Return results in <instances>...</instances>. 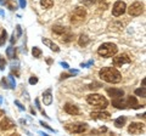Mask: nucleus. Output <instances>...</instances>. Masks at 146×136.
Returning <instances> with one entry per match:
<instances>
[{
  "instance_id": "423d86ee",
  "label": "nucleus",
  "mask_w": 146,
  "mask_h": 136,
  "mask_svg": "<svg viewBox=\"0 0 146 136\" xmlns=\"http://www.w3.org/2000/svg\"><path fill=\"white\" fill-rule=\"evenodd\" d=\"M86 129H88V124L86 123H72L66 125V130L72 134H82L86 131Z\"/></svg>"
},
{
  "instance_id": "4468645a",
  "label": "nucleus",
  "mask_w": 146,
  "mask_h": 136,
  "mask_svg": "<svg viewBox=\"0 0 146 136\" xmlns=\"http://www.w3.org/2000/svg\"><path fill=\"white\" fill-rule=\"evenodd\" d=\"M107 94L113 98H118V97H123L124 96V91L122 89H107L106 90Z\"/></svg>"
},
{
  "instance_id": "6e6552de",
  "label": "nucleus",
  "mask_w": 146,
  "mask_h": 136,
  "mask_svg": "<svg viewBox=\"0 0 146 136\" xmlns=\"http://www.w3.org/2000/svg\"><path fill=\"white\" fill-rule=\"evenodd\" d=\"M143 12H144V4H141L140 1H135L128 9V13L130 16H139Z\"/></svg>"
},
{
  "instance_id": "1a4fd4ad",
  "label": "nucleus",
  "mask_w": 146,
  "mask_h": 136,
  "mask_svg": "<svg viewBox=\"0 0 146 136\" xmlns=\"http://www.w3.org/2000/svg\"><path fill=\"white\" fill-rule=\"evenodd\" d=\"M127 10V5L124 1H116L115 5L112 7V15L115 17H118V16H122L123 13L125 12Z\"/></svg>"
},
{
  "instance_id": "f704fd0d",
  "label": "nucleus",
  "mask_w": 146,
  "mask_h": 136,
  "mask_svg": "<svg viewBox=\"0 0 146 136\" xmlns=\"http://www.w3.org/2000/svg\"><path fill=\"white\" fill-rule=\"evenodd\" d=\"M18 1H20L21 9H25V7H26V5H27V1H26V0H18Z\"/></svg>"
},
{
  "instance_id": "f03ea898",
  "label": "nucleus",
  "mask_w": 146,
  "mask_h": 136,
  "mask_svg": "<svg viewBox=\"0 0 146 136\" xmlns=\"http://www.w3.org/2000/svg\"><path fill=\"white\" fill-rule=\"evenodd\" d=\"M112 106H115L116 108H119V110H125V108H133V110H136V108H140V107H144V106H140L136 98L134 96H128L127 98H123V97H118L115 98L112 101Z\"/></svg>"
},
{
  "instance_id": "f8f14e48",
  "label": "nucleus",
  "mask_w": 146,
  "mask_h": 136,
  "mask_svg": "<svg viewBox=\"0 0 146 136\" xmlns=\"http://www.w3.org/2000/svg\"><path fill=\"white\" fill-rule=\"evenodd\" d=\"M65 112L68 113V114H71V116H78L79 114V108L74 106V105H72V103H66L65 105Z\"/></svg>"
},
{
  "instance_id": "0eeeda50",
  "label": "nucleus",
  "mask_w": 146,
  "mask_h": 136,
  "mask_svg": "<svg viewBox=\"0 0 146 136\" xmlns=\"http://www.w3.org/2000/svg\"><path fill=\"white\" fill-rule=\"evenodd\" d=\"M113 66L115 67H122L123 65H128L131 62V58L129 57L128 53H121L116 57H113Z\"/></svg>"
},
{
  "instance_id": "a211bd4d",
  "label": "nucleus",
  "mask_w": 146,
  "mask_h": 136,
  "mask_svg": "<svg viewBox=\"0 0 146 136\" xmlns=\"http://www.w3.org/2000/svg\"><path fill=\"white\" fill-rule=\"evenodd\" d=\"M16 32H17L16 34H15V32H13L12 35H11V39H10V43H11V44H15V43L17 42V38L22 34V29H21V26H20V24L16 26Z\"/></svg>"
},
{
  "instance_id": "6ab92c4d",
  "label": "nucleus",
  "mask_w": 146,
  "mask_h": 136,
  "mask_svg": "<svg viewBox=\"0 0 146 136\" xmlns=\"http://www.w3.org/2000/svg\"><path fill=\"white\" fill-rule=\"evenodd\" d=\"M73 33L71 30H68V32H66L65 34H62L61 37H60V39H61V42H63V43H70V42H72L73 40Z\"/></svg>"
},
{
  "instance_id": "393cba45",
  "label": "nucleus",
  "mask_w": 146,
  "mask_h": 136,
  "mask_svg": "<svg viewBox=\"0 0 146 136\" xmlns=\"http://www.w3.org/2000/svg\"><path fill=\"white\" fill-rule=\"evenodd\" d=\"M7 84H9V88H11V89H15V86H16V81H15V79H13V77H12V74H10L7 77Z\"/></svg>"
},
{
  "instance_id": "5701e85b",
  "label": "nucleus",
  "mask_w": 146,
  "mask_h": 136,
  "mask_svg": "<svg viewBox=\"0 0 146 136\" xmlns=\"http://www.w3.org/2000/svg\"><path fill=\"white\" fill-rule=\"evenodd\" d=\"M40 5H42L44 9H50L54 6V0H42L40 1Z\"/></svg>"
},
{
  "instance_id": "b1692460",
  "label": "nucleus",
  "mask_w": 146,
  "mask_h": 136,
  "mask_svg": "<svg viewBox=\"0 0 146 136\" xmlns=\"http://www.w3.org/2000/svg\"><path fill=\"white\" fill-rule=\"evenodd\" d=\"M7 40V32L6 30H3L1 34H0V46H4Z\"/></svg>"
},
{
  "instance_id": "58836bf2",
  "label": "nucleus",
  "mask_w": 146,
  "mask_h": 136,
  "mask_svg": "<svg viewBox=\"0 0 146 136\" xmlns=\"http://www.w3.org/2000/svg\"><path fill=\"white\" fill-rule=\"evenodd\" d=\"M4 114H5V112H4L3 110H0V117H1V116H4Z\"/></svg>"
},
{
  "instance_id": "aec40b11",
  "label": "nucleus",
  "mask_w": 146,
  "mask_h": 136,
  "mask_svg": "<svg viewBox=\"0 0 146 136\" xmlns=\"http://www.w3.org/2000/svg\"><path fill=\"white\" fill-rule=\"evenodd\" d=\"M90 43V39H89V37L88 35H85V34H82L80 37H79V39H78V44L80 45V46H86Z\"/></svg>"
},
{
  "instance_id": "2f4dec72",
  "label": "nucleus",
  "mask_w": 146,
  "mask_h": 136,
  "mask_svg": "<svg viewBox=\"0 0 146 136\" xmlns=\"http://www.w3.org/2000/svg\"><path fill=\"white\" fill-rule=\"evenodd\" d=\"M15 105H16V106H18V108H20L21 111H25V110H26V108H25V106H22V103H21L20 101H17V100L15 101Z\"/></svg>"
},
{
  "instance_id": "e433bc0d",
  "label": "nucleus",
  "mask_w": 146,
  "mask_h": 136,
  "mask_svg": "<svg viewBox=\"0 0 146 136\" xmlns=\"http://www.w3.org/2000/svg\"><path fill=\"white\" fill-rule=\"evenodd\" d=\"M100 7H104L102 10H106V7H107V5L105 3H100Z\"/></svg>"
},
{
  "instance_id": "c756f323",
  "label": "nucleus",
  "mask_w": 146,
  "mask_h": 136,
  "mask_svg": "<svg viewBox=\"0 0 146 136\" xmlns=\"http://www.w3.org/2000/svg\"><path fill=\"white\" fill-rule=\"evenodd\" d=\"M100 86H101V84H100V83H93V84H90V85H89V89H91V90H96V89H99Z\"/></svg>"
},
{
  "instance_id": "39448f33",
  "label": "nucleus",
  "mask_w": 146,
  "mask_h": 136,
  "mask_svg": "<svg viewBox=\"0 0 146 136\" xmlns=\"http://www.w3.org/2000/svg\"><path fill=\"white\" fill-rule=\"evenodd\" d=\"M86 17V11L84 7H80V6H77L73 12L71 13V22L73 24H79L82 23Z\"/></svg>"
},
{
  "instance_id": "bb28decb",
  "label": "nucleus",
  "mask_w": 146,
  "mask_h": 136,
  "mask_svg": "<svg viewBox=\"0 0 146 136\" xmlns=\"http://www.w3.org/2000/svg\"><path fill=\"white\" fill-rule=\"evenodd\" d=\"M135 95H138V96H141V97H145V96H146V89H145V86L140 88V89H136V90H135Z\"/></svg>"
},
{
  "instance_id": "cd10ccee",
  "label": "nucleus",
  "mask_w": 146,
  "mask_h": 136,
  "mask_svg": "<svg viewBox=\"0 0 146 136\" xmlns=\"http://www.w3.org/2000/svg\"><path fill=\"white\" fill-rule=\"evenodd\" d=\"M5 66H6V61L1 55H0V71H4L5 69Z\"/></svg>"
},
{
  "instance_id": "2eb2a0df",
  "label": "nucleus",
  "mask_w": 146,
  "mask_h": 136,
  "mask_svg": "<svg viewBox=\"0 0 146 136\" xmlns=\"http://www.w3.org/2000/svg\"><path fill=\"white\" fill-rule=\"evenodd\" d=\"M43 102L45 106H50L52 103V95H51V89H48L43 94Z\"/></svg>"
},
{
  "instance_id": "ddd939ff",
  "label": "nucleus",
  "mask_w": 146,
  "mask_h": 136,
  "mask_svg": "<svg viewBox=\"0 0 146 136\" xmlns=\"http://www.w3.org/2000/svg\"><path fill=\"white\" fill-rule=\"evenodd\" d=\"M13 126H15V124H13V121L12 120H10L9 118H4V119L0 121V129L1 130H10V129H12Z\"/></svg>"
},
{
  "instance_id": "9d476101",
  "label": "nucleus",
  "mask_w": 146,
  "mask_h": 136,
  "mask_svg": "<svg viewBox=\"0 0 146 136\" xmlns=\"http://www.w3.org/2000/svg\"><path fill=\"white\" fill-rule=\"evenodd\" d=\"M90 117L93 118V119H96V120H110V118H111L108 112H102V111L91 112Z\"/></svg>"
},
{
  "instance_id": "c9c22d12",
  "label": "nucleus",
  "mask_w": 146,
  "mask_h": 136,
  "mask_svg": "<svg viewBox=\"0 0 146 136\" xmlns=\"http://www.w3.org/2000/svg\"><path fill=\"white\" fill-rule=\"evenodd\" d=\"M94 63V61L91 60V61H89V62H86V63H82L80 65V67H88V66H91Z\"/></svg>"
},
{
  "instance_id": "c85d7f7f",
  "label": "nucleus",
  "mask_w": 146,
  "mask_h": 136,
  "mask_svg": "<svg viewBox=\"0 0 146 136\" xmlns=\"http://www.w3.org/2000/svg\"><path fill=\"white\" fill-rule=\"evenodd\" d=\"M96 3V0H83V5L85 6H93Z\"/></svg>"
},
{
  "instance_id": "473e14b6",
  "label": "nucleus",
  "mask_w": 146,
  "mask_h": 136,
  "mask_svg": "<svg viewBox=\"0 0 146 136\" xmlns=\"http://www.w3.org/2000/svg\"><path fill=\"white\" fill-rule=\"evenodd\" d=\"M1 84H3V86L5 88V89H9V84H7V79L6 78H3L1 79Z\"/></svg>"
},
{
  "instance_id": "4be33fe9",
  "label": "nucleus",
  "mask_w": 146,
  "mask_h": 136,
  "mask_svg": "<svg viewBox=\"0 0 146 136\" xmlns=\"http://www.w3.org/2000/svg\"><path fill=\"white\" fill-rule=\"evenodd\" d=\"M6 55H7V57H10V58H15L16 57V49L12 46L10 48H7V50H6Z\"/></svg>"
},
{
  "instance_id": "7ed1b4c3",
  "label": "nucleus",
  "mask_w": 146,
  "mask_h": 136,
  "mask_svg": "<svg viewBox=\"0 0 146 136\" xmlns=\"http://www.w3.org/2000/svg\"><path fill=\"white\" fill-rule=\"evenodd\" d=\"M86 102H88L89 105H91V106L99 108V110H105V108L108 106V101L102 96V95H99V94H90V95H88V97H86Z\"/></svg>"
},
{
  "instance_id": "a878e982",
  "label": "nucleus",
  "mask_w": 146,
  "mask_h": 136,
  "mask_svg": "<svg viewBox=\"0 0 146 136\" xmlns=\"http://www.w3.org/2000/svg\"><path fill=\"white\" fill-rule=\"evenodd\" d=\"M32 53H33V57L39 58L40 56H42V50H40L38 46H34L33 49H32Z\"/></svg>"
},
{
  "instance_id": "4c0bfd02",
  "label": "nucleus",
  "mask_w": 146,
  "mask_h": 136,
  "mask_svg": "<svg viewBox=\"0 0 146 136\" xmlns=\"http://www.w3.org/2000/svg\"><path fill=\"white\" fill-rule=\"evenodd\" d=\"M61 66H62L63 68H70V66H68V63H66V62H61Z\"/></svg>"
},
{
  "instance_id": "f257e3e1",
  "label": "nucleus",
  "mask_w": 146,
  "mask_h": 136,
  "mask_svg": "<svg viewBox=\"0 0 146 136\" xmlns=\"http://www.w3.org/2000/svg\"><path fill=\"white\" fill-rule=\"evenodd\" d=\"M99 75L102 80L107 81V83H119L122 81V74L118 72L115 67H105L102 69H100Z\"/></svg>"
},
{
  "instance_id": "dca6fc26",
  "label": "nucleus",
  "mask_w": 146,
  "mask_h": 136,
  "mask_svg": "<svg viewBox=\"0 0 146 136\" xmlns=\"http://www.w3.org/2000/svg\"><path fill=\"white\" fill-rule=\"evenodd\" d=\"M42 42H43L45 45H46V46H48L50 50H52L54 52H58V51H60V48H58L55 43H52L51 40H49V39H46V38H43Z\"/></svg>"
},
{
  "instance_id": "f3484780",
  "label": "nucleus",
  "mask_w": 146,
  "mask_h": 136,
  "mask_svg": "<svg viewBox=\"0 0 146 136\" xmlns=\"http://www.w3.org/2000/svg\"><path fill=\"white\" fill-rule=\"evenodd\" d=\"M70 30V28H67V27H62V26H55L52 27V33L58 35V37H61L62 34H65L66 32Z\"/></svg>"
},
{
  "instance_id": "9b49d317",
  "label": "nucleus",
  "mask_w": 146,
  "mask_h": 136,
  "mask_svg": "<svg viewBox=\"0 0 146 136\" xmlns=\"http://www.w3.org/2000/svg\"><path fill=\"white\" fill-rule=\"evenodd\" d=\"M128 131L130 134H141L145 131V124L143 123H131L128 128Z\"/></svg>"
},
{
  "instance_id": "7c9ffc66",
  "label": "nucleus",
  "mask_w": 146,
  "mask_h": 136,
  "mask_svg": "<svg viewBox=\"0 0 146 136\" xmlns=\"http://www.w3.org/2000/svg\"><path fill=\"white\" fill-rule=\"evenodd\" d=\"M36 83H38V78H36V77H31V78H29V84L31 85H34V84H36Z\"/></svg>"
},
{
  "instance_id": "412c9836",
  "label": "nucleus",
  "mask_w": 146,
  "mask_h": 136,
  "mask_svg": "<svg viewBox=\"0 0 146 136\" xmlns=\"http://www.w3.org/2000/svg\"><path fill=\"white\" fill-rule=\"evenodd\" d=\"M125 121H127V118L125 117H118L117 119L115 120V125H116V128H123L125 124Z\"/></svg>"
},
{
  "instance_id": "20e7f679",
  "label": "nucleus",
  "mask_w": 146,
  "mask_h": 136,
  "mask_svg": "<svg viewBox=\"0 0 146 136\" xmlns=\"http://www.w3.org/2000/svg\"><path fill=\"white\" fill-rule=\"evenodd\" d=\"M117 51H118L117 46L112 43H105L100 45V48L98 49V53L102 57H112L116 55Z\"/></svg>"
},
{
  "instance_id": "72a5a7b5",
  "label": "nucleus",
  "mask_w": 146,
  "mask_h": 136,
  "mask_svg": "<svg viewBox=\"0 0 146 136\" xmlns=\"http://www.w3.org/2000/svg\"><path fill=\"white\" fill-rule=\"evenodd\" d=\"M40 125H43V128L48 129V130H50V131H54V129H51V128H50V126H49L46 123H44V121H40Z\"/></svg>"
}]
</instances>
